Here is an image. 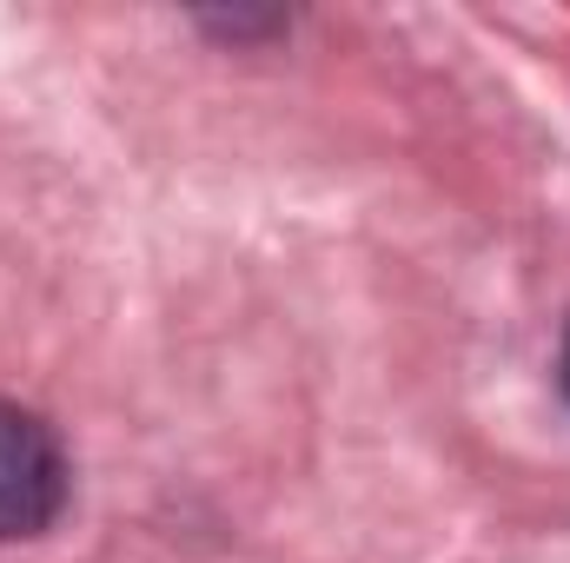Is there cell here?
<instances>
[{
  "mask_svg": "<svg viewBox=\"0 0 570 563\" xmlns=\"http://www.w3.org/2000/svg\"><path fill=\"white\" fill-rule=\"evenodd\" d=\"M67 504V451L53 424L0 398V544L40 537Z\"/></svg>",
  "mask_w": 570,
  "mask_h": 563,
  "instance_id": "obj_1",
  "label": "cell"
},
{
  "mask_svg": "<svg viewBox=\"0 0 570 563\" xmlns=\"http://www.w3.org/2000/svg\"><path fill=\"white\" fill-rule=\"evenodd\" d=\"M558 365H564V392H570V332H564V358Z\"/></svg>",
  "mask_w": 570,
  "mask_h": 563,
  "instance_id": "obj_2",
  "label": "cell"
}]
</instances>
